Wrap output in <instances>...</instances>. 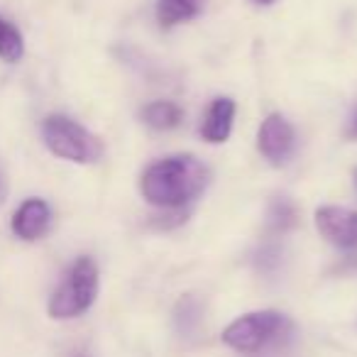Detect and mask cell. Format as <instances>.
Segmentation results:
<instances>
[{"instance_id":"10","label":"cell","mask_w":357,"mask_h":357,"mask_svg":"<svg viewBox=\"0 0 357 357\" xmlns=\"http://www.w3.org/2000/svg\"><path fill=\"white\" fill-rule=\"evenodd\" d=\"M142 120L154 130H174L184 120V110L172 100H154L142 108Z\"/></svg>"},{"instance_id":"5","label":"cell","mask_w":357,"mask_h":357,"mask_svg":"<svg viewBox=\"0 0 357 357\" xmlns=\"http://www.w3.org/2000/svg\"><path fill=\"white\" fill-rule=\"evenodd\" d=\"M294 144H296V135L284 115L272 113L269 118H264L257 132V149L269 164L274 167L287 164L294 154Z\"/></svg>"},{"instance_id":"7","label":"cell","mask_w":357,"mask_h":357,"mask_svg":"<svg viewBox=\"0 0 357 357\" xmlns=\"http://www.w3.org/2000/svg\"><path fill=\"white\" fill-rule=\"evenodd\" d=\"M52 228V208L42 199H27L13 215V233L25 243L42 240Z\"/></svg>"},{"instance_id":"14","label":"cell","mask_w":357,"mask_h":357,"mask_svg":"<svg viewBox=\"0 0 357 357\" xmlns=\"http://www.w3.org/2000/svg\"><path fill=\"white\" fill-rule=\"evenodd\" d=\"M3 196H6V181H3V176H0V201H3Z\"/></svg>"},{"instance_id":"9","label":"cell","mask_w":357,"mask_h":357,"mask_svg":"<svg viewBox=\"0 0 357 357\" xmlns=\"http://www.w3.org/2000/svg\"><path fill=\"white\" fill-rule=\"evenodd\" d=\"M201 13V0H159L157 20L162 27H174L178 22L194 20Z\"/></svg>"},{"instance_id":"12","label":"cell","mask_w":357,"mask_h":357,"mask_svg":"<svg viewBox=\"0 0 357 357\" xmlns=\"http://www.w3.org/2000/svg\"><path fill=\"white\" fill-rule=\"evenodd\" d=\"M294 223H296V208H294L287 199L274 201L272 208H269V225H272L274 230H282L284 233V230L291 228Z\"/></svg>"},{"instance_id":"15","label":"cell","mask_w":357,"mask_h":357,"mask_svg":"<svg viewBox=\"0 0 357 357\" xmlns=\"http://www.w3.org/2000/svg\"><path fill=\"white\" fill-rule=\"evenodd\" d=\"M255 3H259V6H272L274 0H255Z\"/></svg>"},{"instance_id":"16","label":"cell","mask_w":357,"mask_h":357,"mask_svg":"<svg viewBox=\"0 0 357 357\" xmlns=\"http://www.w3.org/2000/svg\"><path fill=\"white\" fill-rule=\"evenodd\" d=\"M352 178H355V189H357V169L352 172Z\"/></svg>"},{"instance_id":"1","label":"cell","mask_w":357,"mask_h":357,"mask_svg":"<svg viewBox=\"0 0 357 357\" xmlns=\"http://www.w3.org/2000/svg\"><path fill=\"white\" fill-rule=\"evenodd\" d=\"M208 184V169L196 157H167L144 169L139 191L157 208H184Z\"/></svg>"},{"instance_id":"4","label":"cell","mask_w":357,"mask_h":357,"mask_svg":"<svg viewBox=\"0 0 357 357\" xmlns=\"http://www.w3.org/2000/svg\"><path fill=\"white\" fill-rule=\"evenodd\" d=\"M291 333V321L279 311H255L235 318L223 331V342L235 352H259Z\"/></svg>"},{"instance_id":"3","label":"cell","mask_w":357,"mask_h":357,"mask_svg":"<svg viewBox=\"0 0 357 357\" xmlns=\"http://www.w3.org/2000/svg\"><path fill=\"white\" fill-rule=\"evenodd\" d=\"M42 137L52 154L74 164H93L103 157V144L93 132L66 115H50L42 123Z\"/></svg>"},{"instance_id":"8","label":"cell","mask_w":357,"mask_h":357,"mask_svg":"<svg viewBox=\"0 0 357 357\" xmlns=\"http://www.w3.org/2000/svg\"><path fill=\"white\" fill-rule=\"evenodd\" d=\"M235 120V100L230 98H215L213 103L206 110L204 125H201V135H204L206 142L220 144L230 137V130H233Z\"/></svg>"},{"instance_id":"6","label":"cell","mask_w":357,"mask_h":357,"mask_svg":"<svg viewBox=\"0 0 357 357\" xmlns=\"http://www.w3.org/2000/svg\"><path fill=\"white\" fill-rule=\"evenodd\" d=\"M316 228L321 238L340 250L357 248V211L340 206H321L316 211Z\"/></svg>"},{"instance_id":"11","label":"cell","mask_w":357,"mask_h":357,"mask_svg":"<svg viewBox=\"0 0 357 357\" xmlns=\"http://www.w3.org/2000/svg\"><path fill=\"white\" fill-rule=\"evenodd\" d=\"M25 56V40L22 32L10 20L0 17V59L8 64H15Z\"/></svg>"},{"instance_id":"13","label":"cell","mask_w":357,"mask_h":357,"mask_svg":"<svg viewBox=\"0 0 357 357\" xmlns=\"http://www.w3.org/2000/svg\"><path fill=\"white\" fill-rule=\"evenodd\" d=\"M347 137L357 139V108H355V113H352V118H350V125H347Z\"/></svg>"},{"instance_id":"2","label":"cell","mask_w":357,"mask_h":357,"mask_svg":"<svg viewBox=\"0 0 357 357\" xmlns=\"http://www.w3.org/2000/svg\"><path fill=\"white\" fill-rule=\"evenodd\" d=\"M96 296H98V264L91 257H79L52 294L50 316L56 321L79 318L93 306Z\"/></svg>"}]
</instances>
